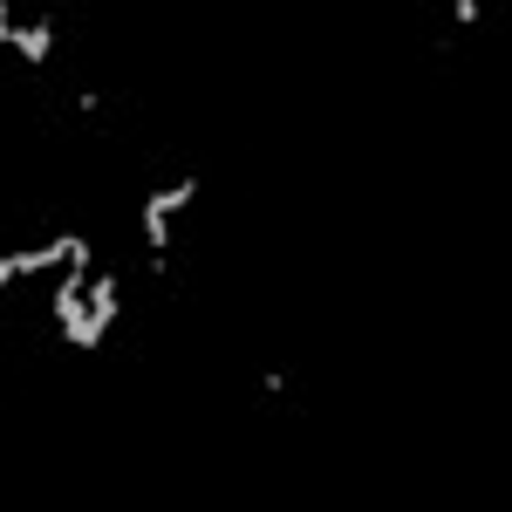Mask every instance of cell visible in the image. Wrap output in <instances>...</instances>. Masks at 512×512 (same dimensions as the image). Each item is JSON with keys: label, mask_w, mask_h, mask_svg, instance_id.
<instances>
[{"label": "cell", "mask_w": 512, "mask_h": 512, "mask_svg": "<svg viewBox=\"0 0 512 512\" xmlns=\"http://www.w3.org/2000/svg\"><path fill=\"white\" fill-rule=\"evenodd\" d=\"M198 198V178H178V185H158V192H144V253H151V274H164V260H171V212H185Z\"/></svg>", "instance_id": "obj_1"}, {"label": "cell", "mask_w": 512, "mask_h": 512, "mask_svg": "<svg viewBox=\"0 0 512 512\" xmlns=\"http://www.w3.org/2000/svg\"><path fill=\"white\" fill-rule=\"evenodd\" d=\"M55 35H62V28H55V14H28V21L14 14V35H7V55H21L28 69H48V62H55Z\"/></svg>", "instance_id": "obj_2"}, {"label": "cell", "mask_w": 512, "mask_h": 512, "mask_svg": "<svg viewBox=\"0 0 512 512\" xmlns=\"http://www.w3.org/2000/svg\"><path fill=\"white\" fill-rule=\"evenodd\" d=\"M82 294H89V315H96V328L110 335V328H117V315H123V274H110V267H89Z\"/></svg>", "instance_id": "obj_3"}, {"label": "cell", "mask_w": 512, "mask_h": 512, "mask_svg": "<svg viewBox=\"0 0 512 512\" xmlns=\"http://www.w3.org/2000/svg\"><path fill=\"white\" fill-rule=\"evenodd\" d=\"M478 14H485V0H451V21H458V28H472Z\"/></svg>", "instance_id": "obj_4"}, {"label": "cell", "mask_w": 512, "mask_h": 512, "mask_svg": "<svg viewBox=\"0 0 512 512\" xmlns=\"http://www.w3.org/2000/svg\"><path fill=\"white\" fill-rule=\"evenodd\" d=\"M7 35H14V0H0V48H7Z\"/></svg>", "instance_id": "obj_5"}]
</instances>
